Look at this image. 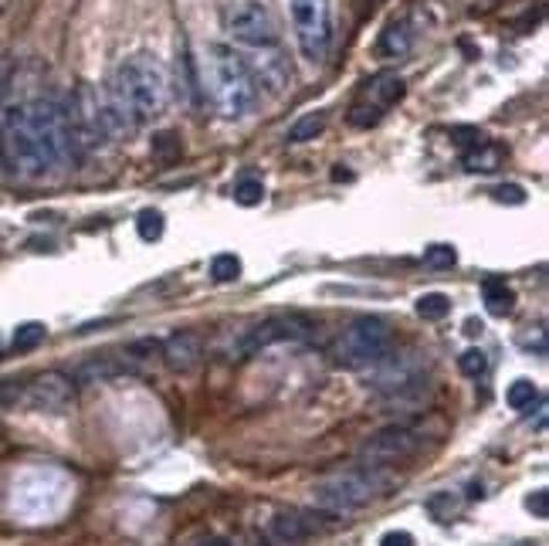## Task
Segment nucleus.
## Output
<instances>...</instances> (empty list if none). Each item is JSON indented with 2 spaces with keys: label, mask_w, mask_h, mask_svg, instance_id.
<instances>
[{
  "label": "nucleus",
  "mask_w": 549,
  "mask_h": 546,
  "mask_svg": "<svg viewBox=\"0 0 549 546\" xmlns=\"http://www.w3.org/2000/svg\"><path fill=\"white\" fill-rule=\"evenodd\" d=\"M75 130L61 105L38 99L11 109L0 126L4 166L21 180H38L72 160Z\"/></svg>",
  "instance_id": "nucleus-1"
},
{
  "label": "nucleus",
  "mask_w": 549,
  "mask_h": 546,
  "mask_svg": "<svg viewBox=\"0 0 549 546\" xmlns=\"http://www.w3.org/2000/svg\"><path fill=\"white\" fill-rule=\"evenodd\" d=\"M109 109L116 116L119 133L140 130L166 109V72L149 55H132L116 68L109 85Z\"/></svg>",
  "instance_id": "nucleus-2"
},
{
  "label": "nucleus",
  "mask_w": 549,
  "mask_h": 546,
  "mask_svg": "<svg viewBox=\"0 0 549 546\" xmlns=\"http://www.w3.org/2000/svg\"><path fill=\"white\" fill-rule=\"evenodd\" d=\"M201 82L211 105L224 119H245L258 99V82L248 61L228 45H207L201 58Z\"/></svg>",
  "instance_id": "nucleus-3"
},
{
  "label": "nucleus",
  "mask_w": 549,
  "mask_h": 546,
  "mask_svg": "<svg viewBox=\"0 0 549 546\" xmlns=\"http://www.w3.org/2000/svg\"><path fill=\"white\" fill-rule=\"evenodd\" d=\"M391 486L376 469L356 465V469H339V472L322 475L312 486V502L316 509L329 513V516H346L356 513L363 506H370L376 496H383V488Z\"/></svg>",
  "instance_id": "nucleus-4"
},
{
  "label": "nucleus",
  "mask_w": 549,
  "mask_h": 546,
  "mask_svg": "<svg viewBox=\"0 0 549 546\" xmlns=\"http://www.w3.org/2000/svg\"><path fill=\"white\" fill-rule=\"evenodd\" d=\"M393 333L380 316H356L336 340V360L349 370H370L391 354Z\"/></svg>",
  "instance_id": "nucleus-5"
},
{
  "label": "nucleus",
  "mask_w": 549,
  "mask_h": 546,
  "mask_svg": "<svg viewBox=\"0 0 549 546\" xmlns=\"http://www.w3.org/2000/svg\"><path fill=\"white\" fill-rule=\"evenodd\" d=\"M292 31L309 65H322L333 45V4L329 0H289Z\"/></svg>",
  "instance_id": "nucleus-6"
},
{
  "label": "nucleus",
  "mask_w": 549,
  "mask_h": 546,
  "mask_svg": "<svg viewBox=\"0 0 549 546\" xmlns=\"http://www.w3.org/2000/svg\"><path fill=\"white\" fill-rule=\"evenodd\" d=\"M400 99H404V82H400V75L380 72V75H374V78H366L360 89H356L353 105H349V116H346L349 126L370 130V126H376Z\"/></svg>",
  "instance_id": "nucleus-7"
},
{
  "label": "nucleus",
  "mask_w": 549,
  "mask_h": 546,
  "mask_svg": "<svg viewBox=\"0 0 549 546\" xmlns=\"http://www.w3.org/2000/svg\"><path fill=\"white\" fill-rule=\"evenodd\" d=\"M424 448V434L407 425H391V428L376 431L374 438H366V444L360 448V465L366 469H393V465H404Z\"/></svg>",
  "instance_id": "nucleus-8"
},
{
  "label": "nucleus",
  "mask_w": 549,
  "mask_h": 546,
  "mask_svg": "<svg viewBox=\"0 0 549 546\" xmlns=\"http://www.w3.org/2000/svg\"><path fill=\"white\" fill-rule=\"evenodd\" d=\"M228 31L255 51H278V24L265 0H238L228 11Z\"/></svg>",
  "instance_id": "nucleus-9"
},
{
  "label": "nucleus",
  "mask_w": 549,
  "mask_h": 546,
  "mask_svg": "<svg viewBox=\"0 0 549 546\" xmlns=\"http://www.w3.org/2000/svg\"><path fill=\"white\" fill-rule=\"evenodd\" d=\"M424 384V360L420 354H387L370 367V387L383 398H407Z\"/></svg>",
  "instance_id": "nucleus-10"
},
{
  "label": "nucleus",
  "mask_w": 549,
  "mask_h": 546,
  "mask_svg": "<svg viewBox=\"0 0 549 546\" xmlns=\"http://www.w3.org/2000/svg\"><path fill=\"white\" fill-rule=\"evenodd\" d=\"M312 333V323L299 316V312H282V316H272L265 323L245 329V336L238 343V356H251L272 346V343H285V340H305Z\"/></svg>",
  "instance_id": "nucleus-11"
},
{
  "label": "nucleus",
  "mask_w": 549,
  "mask_h": 546,
  "mask_svg": "<svg viewBox=\"0 0 549 546\" xmlns=\"http://www.w3.org/2000/svg\"><path fill=\"white\" fill-rule=\"evenodd\" d=\"M24 400H28L34 411H48V414H65L75 404V384L72 377H65L58 370H48L41 377H34L24 390Z\"/></svg>",
  "instance_id": "nucleus-12"
},
{
  "label": "nucleus",
  "mask_w": 549,
  "mask_h": 546,
  "mask_svg": "<svg viewBox=\"0 0 549 546\" xmlns=\"http://www.w3.org/2000/svg\"><path fill=\"white\" fill-rule=\"evenodd\" d=\"M159 350H163V360L174 373H190L203 360V340L194 329H176L170 340L159 343Z\"/></svg>",
  "instance_id": "nucleus-13"
},
{
  "label": "nucleus",
  "mask_w": 549,
  "mask_h": 546,
  "mask_svg": "<svg viewBox=\"0 0 549 546\" xmlns=\"http://www.w3.org/2000/svg\"><path fill=\"white\" fill-rule=\"evenodd\" d=\"M309 533H312L309 513H299V509H278L265 523V536L272 546H299Z\"/></svg>",
  "instance_id": "nucleus-14"
},
{
  "label": "nucleus",
  "mask_w": 549,
  "mask_h": 546,
  "mask_svg": "<svg viewBox=\"0 0 549 546\" xmlns=\"http://www.w3.org/2000/svg\"><path fill=\"white\" fill-rule=\"evenodd\" d=\"M410 45H414V31H410V24H407V21H393V24H387V31L380 34L376 55H383V58H400V55L410 51Z\"/></svg>",
  "instance_id": "nucleus-15"
},
{
  "label": "nucleus",
  "mask_w": 549,
  "mask_h": 546,
  "mask_svg": "<svg viewBox=\"0 0 549 546\" xmlns=\"http://www.w3.org/2000/svg\"><path fill=\"white\" fill-rule=\"evenodd\" d=\"M482 292H485V309H489L491 316H508V312H512L516 296H512V289H508L502 279H489Z\"/></svg>",
  "instance_id": "nucleus-16"
},
{
  "label": "nucleus",
  "mask_w": 549,
  "mask_h": 546,
  "mask_svg": "<svg viewBox=\"0 0 549 546\" xmlns=\"http://www.w3.org/2000/svg\"><path fill=\"white\" fill-rule=\"evenodd\" d=\"M126 363H116L112 356H95L92 363L86 367H78V380H86V384H99V380H109V377H119V373H126Z\"/></svg>",
  "instance_id": "nucleus-17"
},
{
  "label": "nucleus",
  "mask_w": 549,
  "mask_h": 546,
  "mask_svg": "<svg viewBox=\"0 0 549 546\" xmlns=\"http://www.w3.org/2000/svg\"><path fill=\"white\" fill-rule=\"evenodd\" d=\"M451 312V299L445 296V292H424V296L418 299V316L420 319H431V323H437V319H445Z\"/></svg>",
  "instance_id": "nucleus-18"
},
{
  "label": "nucleus",
  "mask_w": 549,
  "mask_h": 546,
  "mask_svg": "<svg viewBox=\"0 0 549 546\" xmlns=\"http://www.w3.org/2000/svg\"><path fill=\"white\" fill-rule=\"evenodd\" d=\"M326 130V112H309L289 130V143H305V139H316Z\"/></svg>",
  "instance_id": "nucleus-19"
},
{
  "label": "nucleus",
  "mask_w": 549,
  "mask_h": 546,
  "mask_svg": "<svg viewBox=\"0 0 549 546\" xmlns=\"http://www.w3.org/2000/svg\"><path fill=\"white\" fill-rule=\"evenodd\" d=\"M211 279L217 285H228V282H238L241 279V258L238 255H217L211 262Z\"/></svg>",
  "instance_id": "nucleus-20"
},
{
  "label": "nucleus",
  "mask_w": 549,
  "mask_h": 546,
  "mask_svg": "<svg viewBox=\"0 0 549 546\" xmlns=\"http://www.w3.org/2000/svg\"><path fill=\"white\" fill-rule=\"evenodd\" d=\"M499 160H502V149L491 147L489 139H482L475 153H468V157H464L468 170H495V166H499Z\"/></svg>",
  "instance_id": "nucleus-21"
},
{
  "label": "nucleus",
  "mask_w": 549,
  "mask_h": 546,
  "mask_svg": "<svg viewBox=\"0 0 549 546\" xmlns=\"http://www.w3.org/2000/svg\"><path fill=\"white\" fill-rule=\"evenodd\" d=\"M506 400L512 411H526V407H533L536 400H539V390H536L533 380H516V384L508 387Z\"/></svg>",
  "instance_id": "nucleus-22"
},
{
  "label": "nucleus",
  "mask_w": 549,
  "mask_h": 546,
  "mask_svg": "<svg viewBox=\"0 0 549 546\" xmlns=\"http://www.w3.org/2000/svg\"><path fill=\"white\" fill-rule=\"evenodd\" d=\"M44 340V326L41 323H24L14 329V350L17 354H28V350H34L38 343Z\"/></svg>",
  "instance_id": "nucleus-23"
},
{
  "label": "nucleus",
  "mask_w": 549,
  "mask_h": 546,
  "mask_svg": "<svg viewBox=\"0 0 549 546\" xmlns=\"http://www.w3.org/2000/svg\"><path fill=\"white\" fill-rule=\"evenodd\" d=\"M458 370H462L464 377H472V380H478L485 370H489V356L482 354L478 346H472V350H464L462 356H458Z\"/></svg>",
  "instance_id": "nucleus-24"
},
{
  "label": "nucleus",
  "mask_w": 549,
  "mask_h": 546,
  "mask_svg": "<svg viewBox=\"0 0 549 546\" xmlns=\"http://www.w3.org/2000/svg\"><path fill=\"white\" fill-rule=\"evenodd\" d=\"M136 231L143 241H159L163 237V214L159 210H143L140 221H136Z\"/></svg>",
  "instance_id": "nucleus-25"
},
{
  "label": "nucleus",
  "mask_w": 549,
  "mask_h": 546,
  "mask_svg": "<svg viewBox=\"0 0 549 546\" xmlns=\"http://www.w3.org/2000/svg\"><path fill=\"white\" fill-rule=\"evenodd\" d=\"M458 262V251L451 248V245H431V248L424 251V265L431 268H451Z\"/></svg>",
  "instance_id": "nucleus-26"
},
{
  "label": "nucleus",
  "mask_w": 549,
  "mask_h": 546,
  "mask_svg": "<svg viewBox=\"0 0 549 546\" xmlns=\"http://www.w3.org/2000/svg\"><path fill=\"white\" fill-rule=\"evenodd\" d=\"M261 197H265V187H261V180H241V183L234 187V201H238L241 207L261 204Z\"/></svg>",
  "instance_id": "nucleus-27"
},
{
  "label": "nucleus",
  "mask_w": 549,
  "mask_h": 546,
  "mask_svg": "<svg viewBox=\"0 0 549 546\" xmlns=\"http://www.w3.org/2000/svg\"><path fill=\"white\" fill-rule=\"evenodd\" d=\"M526 509H529L536 519H546L549 516V492L546 488H536L533 496L526 499Z\"/></svg>",
  "instance_id": "nucleus-28"
},
{
  "label": "nucleus",
  "mask_w": 549,
  "mask_h": 546,
  "mask_svg": "<svg viewBox=\"0 0 549 546\" xmlns=\"http://www.w3.org/2000/svg\"><path fill=\"white\" fill-rule=\"evenodd\" d=\"M380 546H414V536L410 533H387L383 540H380Z\"/></svg>",
  "instance_id": "nucleus-29"
},
{
  "label": "nucleus",
  "mask_w": 549,
  "mask_h": 546,
  "mask_svg": "<svg viewBox=\"0 0 549 546\" xmlns=\"http://www.w3.org/2000/svg\"><path fill=\"white\" fill-rule=\"evenodd\" d=\"M495 197H499V201H512V204H522V201H526V193H522L519 187H499Z\"/></svg>",
  "instance_id": "nucleus-30"
},
{
  "label": "nucleus",
  "mask_w": 549,
  "mask_h": 546,
  "mask_svg": "<svg viewBox=\"0 0 549 546\" xmlns=\"http://www.w3.org/2000/svg\"><path fill=\"white\" fill-rule=\"evenodd\" d=\"M464 333H468V336H478V333H482V323H478V319H468V323H464Z\"/></svg>",
  "instance_id": "nucleus-31"
},
{
  "label": "nucleus",
  "mask_w": 549,
  "mask_h": 546,
  "mask_svg": "<svg viewBox=\"0 0 549 546\" xmlns=\"http://www.w3.org/2000/svg\"><path fill=\"white\" fill-rule=\"evenodd\" d=\"M194 546H228V543H220V540H201V543H194Z\"/></svg>",
  "instance_id": "nucleus-32"
},
{
  "label": "nucleus",
  "mask_w": 549,
  "mask_h": 546,
  "mask_svg": "<svg viewBox=\"0 0 549 546\" xmlns=\"http://www.w3.org/2000/svg\"><path fill=\"white\" fill-rule=\"evenodd\" d=\"M522 546H529V543H522Z\"/></svg>",
  "instance_id": "nucleus-33"
}]
</instances>
